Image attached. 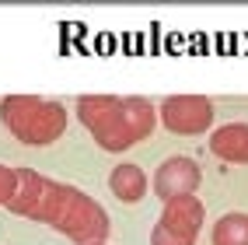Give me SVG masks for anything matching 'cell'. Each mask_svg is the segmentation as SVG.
<instances>
[{
  "mask_svg": "<svg viewBox=\"0 0 248 245\" xmlns=\"http://www.w3.org/2000/svg\"><path fill=\"white\" fill-rule=\"evenodd\" d=\"M102 245H105V242H102Z\"/></svg>",
  "mask_w": 248,
  "mask_h": 245,
  "instance_id": "11",
  "label": "cell"
},
{
  "mask_svg": "<svg viewBox=\"0 0 248 245\" xmlns=\"http://www.w3.org/2000/svg\"><path fill=\"white\" fill-rule=\"evenodd\" d=\"M77 119L91 130L94 144L108 154H119L137 140L151 137L154 109L147 98H119V95H80L77 98Z\"/></svg>",
  "mask_w": 248,
  "mask_h": 245,
  "instance_id": "2",
  "label": "cell"
},
{
  "mask_svg": "<svg viewBox=\"0 0 248 245\" xmlns=\"http://www.w3.org/2000/svg\"><path fill=\"white\" fill-rule=\"evenodd\" d=\"M210 151L217 158H224V161L245 165V161H248V123H227V126H220L217 133L210 137Z\"/></svg>",
  "mask_w": 248,
  "mask_h": 245,
  "instance_id": "7",
  "label": "cell"
},
{
  "mask_svg": "<svg viewBox=\"0 0 248 245\" xmlns=\"http://www.w3.org/2000/svg\"><path fill=\"white\" fill-rule=\"evenodd\" d=\"M108 186H112V193L119 196L123 203H137V200H143V193H147V175H143L140 165H129V161H123V165L112 168Z\"/></svg>",
  "mask_w": 248,
  "mask_h": 245,
  "instance_id": "8",
  "label": "cell"
},
{
  "mask_svg": "<svg viewBox=\"0 0 248 245\" xmlns=\"http://www.w3.org/2000/svg\"><path fill=\"white\" fill-rule=\"evenodd\" d=\"M157 116H161L164 130H171L178 137H192V133H203L213 123V105L203 95H171L161 102Z\"/></svg>",
  "mask_w": 248,
  "mask_h": 245,
  "instance_id": "5",
  "label": "cell"
},
{
  "mask_svg": "<svg viewBox=\"0 0 248 245\" xmlns=\"http://www.w3.org/2000/svg\"><path fill=\"white\" fill-rule=\"evenodd\" d=\"M7 210L28 221L53 224L77 245H102L108 238V214L98 207V200L67 182H53L31 168H18V189Z\"/></svg>",
  "mask_w": 248,
  "mask_h": 245,
  "instance_id": "1",
  "label": "cell"
},
{
  "mask_svg": "<svg viewBox=\"0 0 248 245\" xmlns=\"http://www.w3.org/2000/svg\"><path fill=\"white\" fill-rule=\"evenodd\" d=\"M14 189H18V168L0 165V207H7V203H11Z\"/></svg>",
  "mask_w": 248,
  "mask_h": 245,
  "instance_id": "10",
  "label": "cell"
},
{
  "mask_svg": "<svg viewBox=\"0 0 248 245\" xmlns=\"http://www.w3.org/2000/svg\"><path fill=\"white\" fill-rule=\"evenodd\" d=\"M203 228V203L196 196H178L164 203V214L151 231V245H196Z\"/></svg>",
  "mask_w": 248,
  "mask_h": 245,
  "instance_id": "4",
  "label": "cell"
},
{
  "mask_svg": "<svg viewBox=\"0 0 248 245\" xmlns=\"http://www.w3.org/2000/svg\"><path fill=\"white\" fill-rule=\"evenodd\" d=\"M200 165L192 158H168L164 165L154 172V193L164 203L178 200V196H192L196 186H200Z\"/></svg>",
  "mask_w": 248,
  "mask_h": 245,
  "instance_id": "6",
  "label": "cell"
},
{
  "mask_svg": "<svg viewBox=\"0 0 248 245\" xmlns=\"http://www.w3.org/2000/svg\"><path fill=\"white\" fill-rule=\"evenodd\" d=\"M0 119L21 144L42 147L63 137L67 109L53 98H39V95H7L0 102Z\"/></svg>",
  "mask_w": 248,
  "mask_h": 245,
  "instance_id": "3",
  "label": "cell"
},
{
  "mask_svg": "<svg viewBox=\"0 0 248 245\" xmlns=\"http://www.w3.org/2000/svg\"><path fill=\"white\" fill-rule=\"evenodd\" d=\"M213 245H248V217L224 214L213 224Z\"/></svg>",
  "mask_w": 248,
  "mask_h": 245,
  "instance_id": "9",
  "label": "cell"
}]
</instances>
